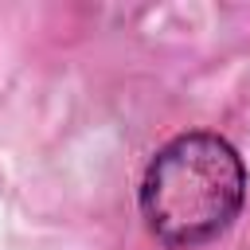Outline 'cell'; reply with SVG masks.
<instances>
[{
	"label": "cell",
	"instance_id": "6da1fadb",
	"mask_svg": "<svg viewBox=\"0 0 250 250\" xmlns=\"http://www.w3.org/2000/svg\"><path fill=\"white\" fill-rule=\"evenodd\" d=\"M141 219L168 250H199L227 234L246 203V164L219 133H180L141 176Z\"/></svg>",
	"mask_w": 250,
	"mask_h": 250
}]
</instances>
